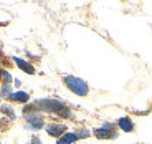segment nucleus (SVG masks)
<instances>
[{
  "instance_id": "obj_1",
  "label": "nucleus",
  "mask_w": 152,
  "mask_h": 144,
  "mask_svg": "<svg viewBox=\"0 0 152 144\" xmlns=\"http://www.w3.org/2000/svg\"><path fill=\"white\" fill-rule=\"evenodd\" d=\"M37 106L38 111H45V113H53V114H61L63 111H66V104L60 99H53V98H42L37 99L33 103Z\"/></svg>"
},
{
  "instance_id": "obj_2",
  "label": "nucleus",
  "mask_w": 152,
  "mask_h": 144,
  "mask_svg": "<svg viewBox=\"0 0 152 144\" xmlns=\"http://www.w3.org/2000/svg\"><path fill=\"white\" fill-rule=\"evenodd\" d=\"M23 116L28 121V124H27L28 129H42L45 126L42 111H38L35 104H27L23 108Z\"/></svg>"
},
{
  "instance_id": "obj_3",
  "label": "nucleus",
  "mask_w": 152,
  "mask_h": 144,
  "mask_svg": "<svg viewBox=\"0 0 152 144\" xmlns=\"http://www.w3.org/2000/svg\"><path fill=\"white\" fill-rule=\"evenodd\" d=\"M63 81H65V84L68 86V90H71L75 95L78 96H86L88 93H89V86H88V83L84 80H81V78H78V76H65L63 78Z\"/></svg>"
},
{
  "instance_id": "obj_4",
  "label": "nucleus",
  "mask_w": 152,
  "mask_h": 144,
  "mask_svg": "<svg viewBox=\"0 0 152 144\" xmlns=\"http://www.w3.org/2000/svg\"><path fill=\"white\" fill-rule=\"evenodd\" d=\"M93 134H94L98 139H114V137H118V133H116V129H106V128H98L93 131Z\"/></svg>"
},
{
  "instance_id": "obj_5",
  "label": "nucleus",
  "mask_w": 152,
  "mask_h": 144,
  "mask_svg": "<svg viewBox=\"0 0 152 144\" xmlns=\"http://www.w3.org/2000/svg\"><path fill=\"white\" fill-rule=\"evenodd\" d=\"M46 133L53 137H58L60 139L63 134L66 133V126L65 124H56V123H51V124L46 126Z\"/></svg>"
},
{
  "instance_id": "obj_6",
  "label": "nucleus",
  "mask_w": 152,
  "mask_h": 144,
  "mask_svg": "<svg viewBox=\"0 0 152 144\" xmlns=\"http://www.w3.org/2000/svg\"><path fill=\"white\" fill-rule=\"evenodd\" d=\"M118 126H119V129H121V131H124V133H131V131H134V123H132V119H131L129 116L119 118Z\"/></svg>"
},
{
  "instance_id": "obj_7",
  "label": "nucleus",
  "mask_w": 152,
  "mask_h": 144,
  "mask_svg": "<svg viewBox=\"0 0 152 144\" xmlns=\"http://www.w3.org/2000/svg\"><path fill=\"white\" fill-rule=\"evenodd\" d=\"M13 61L17 63V66H18L20 70H23V71H25V73H28V75H33V73H35L33 65H31V63H28V61L22 60V58H17V57H13Z\"/></svg>"
},
{
  "instance_id": "obj_8",
  "label": "nucleus",
  "mask_w": 152,
  "mask_h": 144,
  "mask_svg": "<svg viewBox=\"0 0 152 144\" xmlns=\"http://www.w3.org/2000/svg\"><path fill=\"white\" fill-rule=\"evenodd\" d=\"M8 98L12 101H17V103H27L30 99V95H28L27 91H15V93H12Z\"/></svg>"
},
{
  "instance_id": "obj_9",
  "label": "nucleus",
  "mask_w": 152,
  "mask_h": 144,
  "mask_svg": "<svg viewBox=\"0 0 152 144\" xmlns=\"http://www.w3.org/2000/svg\"><path fill=\"white\" fill-rule=\"evenodd\" d=\"M76 141H78L76 133H65L56 141V144H73V143H76Z\"/></svg>"
},
{
  "instance_id": "obj_10",
  "label": "nucleus",
  "mask_w": 152,
  "mask_h": 144,
  "mask_svg": "<svg viewBox=\"0 0 152 144\" xmlns=\"http://www.w3.org/2000/svg\"><path fill=\"white\" fill-rule=\"evenodd\" d=\"M0 111H2V113H5L8 118H10V119H15V111L12 109L8 104H2V106H0Z\"/></svg>"
},
{
  "instance_id": "obj_11",
  "label": "nucleus",
  "mask_w": 152,
  "mask_h": 144,
  "mask_svg": "<svg viewBox=\"0 0 152 144\" xmlns=\"http://www.w3.org/2000/svg\"><path fill=\"white\" fill-rule=\"evenodd\" d=\"M76 136H78V139H86V137L91 136V131H89V129H86V128H81V129H78V131H76Z\"/></svg>"
},
{
  "instance_id": "obj_12",
  "label": "nucleus",
  "mask_w": 152,
  "mask_h": 144,
  "mask_svg": "<svg viewBox=\"0 0 152 144\" xmlns=\"http://www.w3.org/2000/svg\"><path fill=\"white\" fill-rule=\"evenodd\" d=\"M13 91H12V86L10 84H4V86L0 88V96H10Z\"/></svg>"
},
{
  "instance_id": "obj_13",
  "label": "nucleus",
  "mask_w": 152,
  "mask_h": 144,
  "mask_svg": "<svg viewBox=\"0 0 152 144\" xmlns=\"http://www.w3.org/2000/svg\"><path fill=\"white\" fill-rule=\"evenodd\" d=\"M2 76H4V81H5V84H10V81H12V75L8 71H5V70H2Z\"/></svg>"
},
{
  "instance_id": "obj_14",
  "label": "nucleus",
  "mask_w": 152,
  "mask_h": 144,
  "mask_svg": "<svg viewBox=\"0 0 152 144\" xmlns=\"http://www.w3.org/2000/svg\"><path fill=\"white\" fill-rule=\"evenodd\" d=\"M30 144H43V143L40 141V137L33 136V137H31V141H30Z\"/></svg>"
},
{
  "instance_id": "obj_15",
  "label": "nucleus",
  "mask_w": 152,
  "mask_h": 144,
  "mask_svg": "<svg viewBox=\"0 0 152 144\" xmlns=\"http://www.w3.org/2000/svg\"><path fill=\"white\" fill-rule=\"evenodd\" d=\"M103 128H106V129H114V124H113V123H104Z\"/></svg>"
},
{
  "instance_id": "obj_16",
  "label": "nucleus",
  "mask_w": 152,
  "mask_h": 144,
  "mask_svg": "<svg viewBox=\"0 0 152 144\" xmlns=\"http://www.w3.org/2000/svg\"><path fill=\"white\" fill-rule=\"evenodd\" d=\"M0 73H2V70H0Z\"/></svg>"
}]
</instances>
